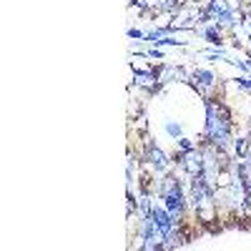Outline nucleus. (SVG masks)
Returning a JSON list of instances; mask_svg holds the SVG:
<instances>
[{
	"label": "nucleus",
	"instance_id": "7ed1b4c3",
	"mask_svg": "<svg viewBox=\"0 0 251 251\" xmlns=\"http://www.w3.org/2000/svg\"><path fill=\"white\" fill-rule=\"evenodd\" d=\"M126 35H128L131 40H136V43H138V40L143 43V35H146V30H141V28H128V30H126Z\"/></svg>",
	"mask_w": 251,
	"mask_h": 251
},
{
	"label": "nucleus",
	"instance_id": "f03ea898",
	"mask_svg": "<svg viewBox=\"0 0 251 251\" xmlns=\"http://www.w3.org/2000/svg\"><path fill=\"white\" fill-rule=\"evenodd\" d=\"M176 149H178L181 153H188V151L199 149V141H196V138H188V136H181V138L176 141Z\"/></svg>",
	"mask_w": 251,
	"mask_h": 251
},
{
	"label": "nucleus",
	"instance_id": "f257e3e1",
	"mask_svg": "<svg viewBox=\"0 0 251 251\" xmlns=\"http://www.w3.org/2000/svg\"><path fill=\"white\" fill-rule=\"evenodd\" d=\"M163 133L169 136V138H171L174 143H176V141H178L181 136H186V133H183V123H181V121H174V118L163 121Z\"/></svg>",
	"mask_w": 251,
	"mask_h": 251
}]
</instances>
